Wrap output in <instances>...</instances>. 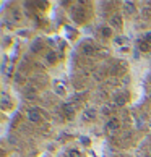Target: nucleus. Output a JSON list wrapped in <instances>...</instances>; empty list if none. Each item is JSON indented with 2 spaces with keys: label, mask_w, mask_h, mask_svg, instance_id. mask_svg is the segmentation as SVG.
Segmentation results:
<instances>
[{
  "label": "nucleus",
  "mask_w": 151,
  "mask_h": 157,
  "mask_svg": "<svg viewBox=\"0 0 151 157\" xmlns=\"http://www.w3.org/2000/svg\"><path fill=\"white\" fill-rule=\"evenodd\" d=\"M55 92H57V94H60V96L65 94V91H63V89L60 88V86H55Z\"/></svg>",
  "instance_id": "19"
},
{
  "label": "nucleus",
  "mask_w": 151,
  "mask_h": 157,
  "mask_svg": "<svg viewBox=\"0 0 151 157\" xmlns=\"http://www.w3.org/2000/svg\"><path fill=\"white\" fill-rule=\"evenodd\" d=\"M149 83H151V76H149Z\"/></svg>",
  "instance_id": "20"
},
{
  "label": "nucleus",
  "mask_w": 151,
  "mask_h": 157,
  "mask_svg": "<svg viewBox=\"0 0 151 157\" xmlns=\"http://www.w3.org/2000/svg\"><path fill=\"white\" fill-rule=\"evenodd\" d=\"M81 52H83L85 55H94L96 52V47L93 42H85L83 45H81Z\"/></svg>",
  "instance_id": "6"
},
{
  "label": "nucleus",
  "mask_w": 151,
  "mask_h": 157,
  "mask_svg": "<svg viewBox=\"0 0 151 157\" xmlns=\"http://www.w3.org/2000/svg\"><path fill=\"white\" fill-rule=\"evenodd\" d=\"M125 104H127V97H125V94H115V96H114V105L124 107Z\"/></svg>",
  "instance_id": "9"
},
{
  "label": "nucleus",
  "mask_w": 151,
  "mask_h": 157,
  "mask_svg": "<svg viewBox=\"0 0 151 157\" xmlns=\"http://www.w3.org/2000/svg\"><path fill=\"white\" fill-rule=\"evenodd\" d=\"M46 62L49 63V65H55L57 62V55H55V52H47V54H46Z\"/></svg>",
  "instance_id": "13"
},
{
  "label": "nucleus",
  "mask_w": 151,
  "mask_h": 157,
  "mask_svg": "<svg viewBox=\"0 0 151 157\" xmlns=\"http://www.w3.org/2000/svg\"><path fill=\"white\" fill-rule=\"evenodd\" d=\"M81 144H83V146H89L91 144V139H88V136H81Z\"/></svg>",
  "instance_id": "18"
},
{
  "label": "nucleus",
  "mask_w": 151,
  "mask_h": 157,
  "mask_svg": "<svg viewBox=\"0 0 151 157\" xmlns=\"http://www.w3.org/2000/svg\"><path fill=\"white\" fill-rule=\"evenodd\" d=\"M124 7H125V11L129 15H135L137 13V3L135 2H125Z\"/></svg>",
  "instance_id": "11"
},
{
  "label": "nucleus",
  "mask_w": 151,
  "mask_h": 157,
  "mask_svg": "<svg viewBox=\"0 0 151 157\" xmlns=\"http://www.w3.org/2000/svg\"><path fill=\"white\" fill-rule=\"evenodd\" d=\"M28 120H30L31 123H39V121L42 120V117H41L39 110L31 109V110H28Z\"/></svg>",
  "instance_id": "4"
},
{
  "label": "nucleus",
  "mask_w": 151,
  "mask_h": 157,
  "mask_svg": "<svg viewBox=\"0 0 151 157\" xmlns=\"http://www.w3.org/2000/svg\"><path fill=\"white\" fill-rule=\"evenodd\" d=\"M10 16H11V21H13V23H21V20H23L21 11H20L18 8H13V10H11Z\"/></svg>",
  "instance_id": "12"
},
{
  "label": "nucleus",
  "mask_w": 151,
  "mask_h": 157,
  "mask_svg": "<svg viewBox=\"0 0 151 157\" xmlns=\"http://www.w3.org/2000/svg\"><path fill=\"white\" fill-rule=\"evenodd\" d=\"M68 157H81V151H78V149H70L68 151Z\"/></svg>",
  "instance_id": "16"
},
{
  "label": "nucleus",
  "mask_w": 151,
  "mask_h": 157,
  "mask_svg": "<svg viewBox=\"0 0 151 157\" xmlns=\"http://www.w3.org/2000/svg\"><path fill=\"white\" fill-rule=\"evenodd\" d=\"M104 130H106L107 136L114 138V136L119 133V130H120V120H119L117 117H111V118L107 120V123H106V126H104Z\"/></svg>",
  "instance_id": "2"
},
{
  "label": "nucleus",
  "mask_w": 151,
  "mask_h": 157,
  "mask_svg": "<svg viewBox=\"0 0 151 157\" xmlns=\"http://www.w3.org/2000/svg\"><path fill=\"white\" fill-rule=\"evenodd\" d=\"M109 26H111L112 29H122V26H124V18H122V15L120 13L111 15V18H109Z\"/></svg>",
  "instance_id": "3"
},
{
  "label": "nucleus",
  "mask_w": 151,
  "mask_h": 157,
  "mask_svg": "<svg viewBox=\"0 0 151 157\" xmlns=\"http://www.w3.org/2000/svg\"><path fill=\"white\" fill-rule=\"evenodd\" d=\"M140 39L145 40V42H148V44L151 45V31H149V33H145V34H143V37H140Z\"/></svg>",
  "instance_id": "17"
},
{
  "label": "nucleus",
  "mask_w": 151,
  "mask_h": 157,
  "mask_svg": "<svg viewBox=\"0 0 151 157\" xmlns=\"http://www.w3.org/2000/svg\"><path fill=\"white\" fill-rule=\"evenodd\" d=\"M101 36L104 39H112L114 37V29L111 26H102L101 28Z\"/></svg>",
  "instance_id": "8"
},
{
  "label": "nucleus",
  "mask_w": 151,
  "mask_h": 157,
  "mask_svg": "<svg viewBox=\"0 0 151 157\" xmlns=\"http://www.w3.org/2000/svg\"><path fill=\"white\" fill-rule=\"evenodd\" d=\"M70 16H72V21L75 23V25H83V23H86V20H88V13H86V8L83 7V3L80 2L78 5L72 7Z\"/></svg>",
  "instance_id": "1"
},
{
  "label": "nucleus",
  "mask_w": 151,
  "mask_h": 157,
  "mask_svg": "<svg viewBox=\"0 0 151 157\" xmlns=\"http://www.w3.org/2000/svg\"><path fill=\"white\" fill-rule=\"evenodd\" d=\"M125 42H127V40H125L124 36H115V37H114V44H115V45H119V47H124Z\"/></svg>",
  "instance_id": "15"
},
{
  "label": "nucleus",
  "mask_w": 151,
  "mask_h": 157,
  "mask_svg": "<svg viewBox=\"0 0 151 157\" xmlns=\"http://www.w3.org/2000/svg\"><path fill=\"white\" fill-rule=\"evenodd\" d=\"M62 110H63L67 115H73L75 112H77V104H75V102H65V104L62 105Z\"/></svg>",
  "instance_id": "7"
},
{
  "label": "nucleus",
  "mask_w": 151,
  "mask_h": 157,
  "mask_svg": "<svg viewBox=\"0 0 151 157\" xmlns=\"http://www.w3.org/2000/svg\"><path fill=\"white\" fill-rule=\"evenodd\" d=\"M99 112H101L102 115H106V117H111V115H112V105H109V104H104V105L101 107Z\"/></svg>",
  "instance_id": "14"
},
{
  "label": "nucleus",
  "mask_w": 151,
  "mask_h": 157,
  "mask_svg": "<svg viewBox=\"0 0 151 157\" xmlns=\"http://www.w3.org/2000/svg\"><path fill=\"white\" fill-rule=\"evenodd\" d=\"M96 117H97V110L94 107L85 109V112H83V118L85 120H96Z\"/></svg>",
  "instance_id": "5"
},
{
  "label": "nucleus",
  "mask_w": 151,
  "mask_h": 157,
  "mask_svg": "<svg viewBox=\"0 0 151 157\" xmlns=\"http://www.w3.org/2000/svg\"><path fill=\"white\" fill-rule=\"evenodd\" d=\"M138 50H140L141 54H148V52H151V45L148 42H145V40L138 39Z\"/></svg>",
  "instance_id": "10"
}]
</instances>
